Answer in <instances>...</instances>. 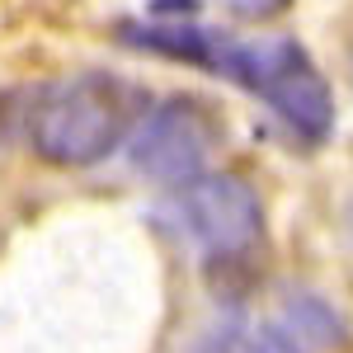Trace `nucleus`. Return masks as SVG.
Masks as SVG:
<instances>
[{
	"label": "nucleus",
	"mask_w": 353,
	"mask_h": 353,
	"mask_svg": "<svg viewBox=\"0 0 353 353\" xmlns=\"http://www.w3.org/2000/svg\"><path fill=\"white\" fill-rule=\"evenodd\" d=\"M221 137L217 113L193 94H174L137 123L132 165L156 184H193Z\"/></svg>",
	"instance_id": "obj_3"
},
{
	"label": "nucleus",
	"mask_w": 353,
	"mask_h": 353,
	"mask_svg": "<svg viewBox=\"0 0 353 353\" xmlns=\"http://www.w3.org/2000/svg\"><path fill=\"white\" fill-rule=\"evenodd\" d=\"M241 353H301V349L292 344V334H288V330L269 325V330H254V334H250V344H245Z\"/></svg>",
	"instance_id": "obj_6"
},
{
	"label": "nucleus",
	"mask_w": 353,
	"mask_h": 353,
	"mask_svg": "<svg viewBox=\"0 0 353 353\" xmlns=\"http://www.w3.org/2000/svg\"><path fill=\"white\" fill-rule=\"evenodd\" d=\"M123 33L137 48L179 57V61H198V66H221V52H226L221 33H208V28H193V24H141V28L128 24Z\"/></svg>",
	"instance_id": "obj_5"
},
{
	"label": "nucleus",
	"mask_w": 353,
	"mask_h": 353,
	"mask_svg": "<svg viewBox=\"0 0 353 353\" xmlns=\"http://www.w3.org/2000/svg\"><path fill=\"white\" fill-rule=\"evenodd\" d=\"M184 221H189V236L208 254H245L259 241L264 212L245 179L203 174V179L184 184Z\"/></svg>",
	"instance_id": "obj_4"
},
{
	"label": "nucleus",
	"mask_w": 353,
	"mask_h": 353,
	"mask_svg": "<svg viewBox=\"0 0 353 353\" xmlns=\"http://www.w3.org/2000/svg\"><path fill=\"white\" fill-rule=\"evenodd\" d=\"M221 76L241 81L259 99H269L283 123H292L306 141H325L334 123V94L316 61L292 38H259V43H226Z\"/></svg>",
	"instance_id": "obj_2"
},
{
	"label": "nucleus",
	"mask_w": 353,
	"mask_h": 353,
	"mask_svg": "<svg viewBox=\"0 0 353 353\" xmlns=\"http://www.w3.org/2000/svg\"><path fill=\"white\" fill-rule=\"evenodd\" d=\"M146 90L109 71H85L76 81L57 85L38 99L28 118V141L43 161L52 165H94L118 151L137 123L146 118Z\"/></svg>",
	"instance_id": "obj_1"
}]
</instances>
